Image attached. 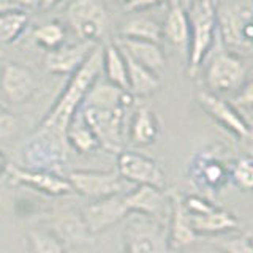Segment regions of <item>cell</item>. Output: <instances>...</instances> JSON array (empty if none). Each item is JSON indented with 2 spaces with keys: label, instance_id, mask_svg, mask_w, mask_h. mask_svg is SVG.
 Returning <instances> with one entry per match:
<instances>
[{
  "label": "cell",
  "instance_id": "cell-1",
  "mask_svg": "<svg viewBox=\"0 0 253 253\" xmlns=\"http://www.w3.org/2000/svg\"><path fill=\"white\" fill-rule=\"evenodd\" d=\"M133 101L134 98L128 90L97 79L87 92L78 114L95 134L100 147L122 152L126 113Z\"/></svg>",
  "mask_w": 253,
  "mask_h": 253
},
{
  "label": "cell",
  "instance_id": "cell-2",
  "mask_svg": "<svg viewBox=\"0 0 253 253\" xmlns=\"http://www.w3.org/2000/svg\"><path fill=\"white\" fill-rule=\"evenodd\" d=\"M103 73V44H97L90 52L87 60L79 67L65 87V90L55 101L52 109L46 114V117L40 124V133L59 139L60 142H67V130L71 119L75 117L78 109L81 108L87 92L90 90L93 83Z\"/></svg>",
  "mask_w": 253,
  "mask_h": 253
},
{
  "label": "cell",
  "instance_id": "cell-3",
  "mask_svg": "<svg viewBox=\"0 0 253 253\" xmlns=\"http://www.w3.org/2000/svg\"><path fill=\"white\" fill-rule=\"evenodd\" d=\"M168 198L163 190L152 187H138L128 193L116 195L89 204L83 212V221L90 234H98L119 223L130 213L152 217L160 215Z\"/></svg>",
  "mask_w": 253,
  "mask_h": 253
},
{
  "label": "cell",
  "instance_id": "cell-4",
  "mask_svg": "<svg viewBox=\"0 0 253 253\" xmlns=\"http://www.w3.org/2000/svg\"><path fill=\"white\" fill-rule=\"evenodd\" d=\"M213 8L221 44L228 51L250 54L253 47V3L250 0H223L213 3Z\"/></svg>",
  "mask_w": 253,
  "mask_h": 253
},
{
  "label": "cell",
  "instance_id": "cell-5",
  "mask_svg": "<svg viewBox=\"0 0 253 253\" xmlns=\"http://www.w3.org/2000/svg\"><path fill=\"white\" fill-rule=\"evenodd\" d=\"M190 27L188 42V75H195L201 63L206 60L217 37L215 8L211 0L192 2L187 8Z\"/></svg>",
  "mask_w": 253,
  "mask_h": 253
},
{
  "label": "cell",
  "instance_id": "cell-6",
  "mask_svg": "<svg viewBox=\"0 0 253 253\" xmlns=\"http://www.w3.org/2000/svg\"><path fill=\"white\" fill-rule=\"evenodd\" d=\"M211 59L206 70V81L213 90H233L241 89L244 85L247 68H245L241 57L233 51H228L221 44L220 37L217 34L215 42L211 47Z\"/></svg>",
  "mask_w": 253,
  "mask_h": 253
},
{
  "label": "cell",
  "instance_id": "cell-7",
  "mask_svg": "<svg viewBox=\"0 0 253 253\" xmlns=\"http://www.w3.org/2000/svg\"><path fill=\"white\" fill-rule=\"evenodd\" d=\"M67 21L81 38V42L98 44L109 29V13L106 6L97 0H76L67 8Z\"/></svg>",
  "mask_w": 253,
  "mask_h": 253
},
{
  "label": "cell",
  "instance_id": "cell-8",
  "mask_svg": "<svg viewBox=\"0 0 253 253\" xmlns=\"http://www.w3.org/2000/svg\"><path fill=\"white\" fill-rule=\"evenodd\" d=\"M68 184L71 190H76L78 193L84 196L105 200L116 195L128 193L133 190V185L121 177L117 169L113 171H73L68 174Z\"/></svg>",
  "mask_w": 253,
  "mask_h": 253
},
{
  "label": "cell",
  "instance_id": "cell-9",
  "mask_svg": "<svg viewBox=\"0 0 253 253\" xmlns=\"http://www.w3.org/2000/svg\"><path fill=\"white\" fill-rule=\"evenodd\" d=\"M117 172L133 187L165 188V172L155 160L131 150H122L117 154Z\"/></svg>",
  "mask_w": 253,
  "mask_h": 253
},
{
  "label": "cell",
  "instance_id": "cell-10",
  "mask_svg": "<svg viewBox=\"0 0 253 253\" xmlns=\"http://www.w3.org/2000/svg\"><path fill=\"white\" fill-rule=\"evenodd\" d=\"M126 253H169L168 236L160 225L139 215L131 220L125 229Z\"/></svg>",
  "mask_w": 253,
  "mask_h": 253
},
{
  "label": "cell",
  "instance_id": "cell-11",
  "mask_svg": "<svg viewBox=\"0 0 253 253\" xmlns=\"http://www.w3.org/2000/svg\"><path fill=\"white\" fill-rule=\"evenodd\" d=\"M196 98H198V103H200V106L206 113L215 119L218 124L223 125L225 128H228L233 134H236L239 139L250 138V134H252L250 124L245 121L239 111L233 105H229L223 98H220L215 93H211L208 90L200 92Z\"/></svg>",
  "mask_w": 253,
  "mask_h": 253
},
{
  "label": "cell",
  "instance_id": "cell-12",
  "mask_svg": "<svg viewBox=\"0 0 253 253\" xmlns=\"http://www.w3.org/2000/svg\"><path fill=\"white\" fill-rule=\"evenodd\" d=\"M0 87L8 101L21 105L35 95L38 81L30 68L19 63H6L0 75Z\"/></svg>",
  "mask_w": 253,
  "mask_h": 253
},
{
  "label": "cell",
  "instance_id": "cell-13",
  "mask_svg": "<svg viewBox=\"0 0 253 253\" xmlns=\"http://www.w3.org/2000/svg\"><path fill=\"white\" fill-rule=\"evenodd\" d=\"M67 150L68 144L65 142L35 131L27 144V162L32 166L30 169L46 171V168H54L60 163H65Z\"/></svg>",
  "mask_w": 253,
  "mask_h": 253
},
{
  "label": "cell",
  "instance_id": "cell-14",
  "mask_svg": "<svg viewBox=\"0 0 253 253\" xmlns=\"http://www.w3.org/2000/svg\"><path fill=\"white\" fill-rule=\"evenodd\" d=\"M5 171L8 172L11 182L21 185H27L40 192L59 196V195H67L71 190V185L68 184L67 179L55 176V174L49 171H42V169H30V168H19L16 165H6Z\"/></svg>",
  "mask_w": 253,
  "mask_h": 253
},
{
  "label": "cell",
  "instance_id": "cell-15",
  "mask_svg": "<svg viewBox=\"0 0 253 253\" xmlns=\"http://www.w3.org/2000/svg\"><path fill=\"white\" fill-rule=\"evenodd\" d=\"M95 43L79 42L76 44L60 46L57 49L49 51L44 57L46 71L54 75H73L83 65L95 49Z\"/></svg>",
  "mask_w": 253,
  "mask_h": 253
},
{
  "label": "cell",
  "instance_id": "cell-16",
  "mask_svg": "<svg viewBox=\"0 0 253 253\" xmlns=\"http://www.w3.org/2000/svg\"><path fill=\"white\" fill-rule=\"evenodd\" d=\"M166 198H168V206L171 212V236L168 241L169 247L182 249L190 244L198 242L201 237L192 228L190 213L184 206V196L176 190H172V192L166 195Z\"/></svg>",
  "mask_w": 253,
  "mask_h": 253
},
{
  "label": "cell",
  "instance_id": "cell-17",
  "mask_svg": "<svg viewBox=\"0 0 253 253\" xmlns=\"http://www.w3.org/2000/svg\"><path fill=\"white\" fill-rule=\"evenodd\" d=\"M116 44L126 52L130 57L138 62L139 65L152 71L154 75L160 73L165 68V55L160 49V44L142 42V40H130V38H119Z\"/></svg>",
  "mask_w": 253,
  "mask_h": 253
},
{
  "label": "cell",
  "instance_id": "cell-18",
  "mask_svg": "<svg viewBox=\"0 0 253 253\" xmlns=\"http://www.w3.org/2000/svg\"><path fill=\"white\" fill-rule=\"evenodd\" d=\"M166 18L162 27V35L182 51H188L190 27L185 11V5L180 2H171L166 5Z\"/></svg>",
  "mask_w": 253,
  "mask_h": 253
},
{
  "label": "cell",
  "instance_id": "cell-19",
  "mask_svg": "<svg viewBox=\"0 0 253 253\" xmlns=\"http://www.w3.org/2000/svg\"><path fill=\"white\" fill-rule=\"evenodd\" d=\"M190 221H192L193 231L200 237L203 234H220L231 231V229H237L241 226V221L236 218V215L217 208V206L203 215H190Z\"/></svg>",
  "mask_w": 253,
  "mask_h": 253
},
{
  "label": "cell",
  "instance_id": "cell-20",
  "mask_svg": "<svg viewBox=\"0 0 253 253\" xmlns=\"http://www.w3.org/2000/svg\"><path fill=\"white\" fill-rule=\"evenodd\" d=\"M119 47V46H117ZM121 49V47H119ZM122 51V49H121ZM125 65H126V79H128V92L131 95H138V97H144V95L152 93L158 89L160 81L158 76L154 75L152 71H149L138 62H134L128 54L124 52Z\"/></svg>",
  "mask_w": 253,
  "mask_h": 253
},
{
  "label": "cell",
  "instance_id": "cell-21",
  "mask_svg": "<svg viewBox=\"0 0 253 253\" xmlns=\"http://www.w3.org/2000/svg\"><path fill=\"white\" fill-rule=\"evenodd\" d=\"M158 133H160V128H158V121L154 111H150L147 106H141L134 111L133 121L130 125V139L134 144H152L158 138Z\"/></svg>",
  "mask_w": 253,
  "mask_h": 253
},
{
  "label": "cell",
  "instance_id": "cell-22",
  "mask_svg": "<svg viewBox=\"0 0 253 253\" xmlns=\"http://www.w3.org/2000/svg\"><path fill=\"white\" fill-rule=\"evenodd\" d=\"M121 38L130 40H142V42H150L160 44L162 42V26L155 19L147 18V16H133L126 19L121 27Z\"/></svg>",
  "mask_w": 253,
  "mask_h": 253
},
{
  "label": "cell",
  "instance_id": "cell-23",
  "mask_svg": "<svg viewBox=\"0 0 253 253\" xmlns=\"http://www.w3.org/2000/svg\"><path fill=\"white\" fill-rule=\"evenodd\" d=\"M103 71H105L109 84L122 90H128L125 59L116 43H106L103 46Z\"/></svg>",
  "mask_w": 253,
  "mask_h": 253
},
{
  "label": "cell",
  "instance_id": "cell-24",
  "mask_svg": "<svg viewBox=\"0 0 253 253\" xmlns=\"http://www.w3.org/2000/svg\"><path fill=\"white\" fill-rule=\"evenodd\" d=\"M27 11L21 3H11L10 8L0 11V42L11 43L22 34L27 24Z\"/></svg>",
  "mask_w": 253,
  "mask_h": 253
},
{
  "label": "cell",
  "instance_id": "cell-25",
  "mask_svg": "<svg viewBox=\"0 0 253 253\" xmlns=\"http://www.w3.org/2000/svg\"><path fill=\"white\" fill-rule=\"evenodd\" d=\"M67 142L73 149H76L79 154L90 152V150L100 147L95 134L90 131L89 126L83 122V119L79 117L78 113L71 119L70 126L67 130Z\"/></svg>",
  "mask_w": 253,
  "mask_h": 253
},
{
  "label": "cell",
  "instance_id": "cell-26",
  "mask_svg": "<svg viewBox=\"0 0 253 253\" xmlns=\"http://www.w3.org/2000/svg\"><path fill=\"white\" fill-rule=\"evenodd\" d=\"M29 242L34 253H65L59 237L43 229H30Z\"/></svg>",
  "mask_w": 253,
  "mask_h": 253
},
{
  "label": "cell",
  "instance_id": "cell-27",
  "mask_svg": "<svg viewBox=\"0 0 253 253\" xmlns=\"http://www.w3.org/2000/svg\"><path fill=\"white\" fill-rule=\"evenodd\" d=\"M34 37L38 44H42L43 47H46V49H49V51H54L62 46L63 38H65V30L62 29L60 24L49 22L35 29Z\"/></svg>",
  "mask_w": 253,
  "mask_h": 253
},
{
  "label": "cell",
  "instance_id": "cell-28",
  "mask_svg": "<svg viewBox=\"0 0 253 253\" xmlns=\"http://www.w3.org/2000/svg\"><path fill=\"white\" fill-rule=\"evenodd\" d=\"M215 245L223 253H253L252 234L245 233L237 237H215V239H203Z\"/></svg>",
  "mask_w": 253,
  "mask_h": 253
},
{
  "label": "cell",
  "instance_id": "cell-29",
  "mask_svg": "<svg viewBox=\"0 0 253 253\" xmlns=\"http://www.w3.org/2000/svg\"><path fill=\"white\" fill-rule=\"evenodd\" d=\"M231 180L237 188L249 192L253 185V166L250 157H242L236 162L231 171Z\"/></svg>",
  "mask_w": 253,
  "mask_h": 253
},
{
  "label": "cell",
  "instance_id": "cell-30",
  "mask_svg": "<svg viewBox=\"0 0 253 253\" xmlns=\"http://www.w3.org/2000/svg\"><path fill=\"white\" fill-rule=\"evenodd\" d=\"M19 119L8 109L0 106V141L13 139L19 133Z\"/></svg>",
  "mask_w": 253,
  "mask_h": 253
},
{
  "label": "cell",
  "instance_id": "cell-31",
  "mask_svg": "<svg viewBox=\"0 0 253 253\" xmlns=\"http://www.w3.org/2000/svg\"><path fill=\"white\" fill-rule=\"evenodd\" d=\"M203 174H204V180L209 182V184H212V185H217L218 180H221L225 177V171L218 163H209L204 168Z\"/></svg>",
  "mask_w": 253,
  "mask_h": 253
},
{
  "label": "cell",
  "instance_id": "cell-32",
  "mask_svg": "<svg viewBox=\"0 0 253 253\" xmlns=\"http://www.w3.org/2000/svg\"><path fill=\"white\" fill-rule=\"evenodd\" d=\"M252 87H253V83H252V81L244 83V85L241 87V93L237 95V97H234L236 105H241V108L247 109V111L252 108V103H253Z\"/></svg>",
  "mask_w": 253,
  "mask_h": 253
},
{
  "label": "cell",
  "instance_id": "cell-33",
  "mask_svg": "<svg viewBox=\"0 0 253 253\" xmlns=\"http://www.w3.org/2000/svg\"><path fill=\"white\" fill-rule=\"evenodd\" d=\"M157 5H160L158 2H126L124 3V10L130 13H142L146 8H154Z\"/></svg>",
  "mask_w": 253,
  "mask_h": 253
},
{
  "label": "cell",
  "instance_id": "cell-34",
  "mask_svg": "<svg viewBox=\"0 0 253 253\" xmlns=\"http://www.w3.org/2000/svg\"><path fill=\"white\" fill-rule=\"evenodd\" d=\"M6 168V160H5V157H3V154L0 152V174L3 172V169Z\"/></svg>",
  "mask_w": 253,
  "mask_h": 253
}]
</instances>
